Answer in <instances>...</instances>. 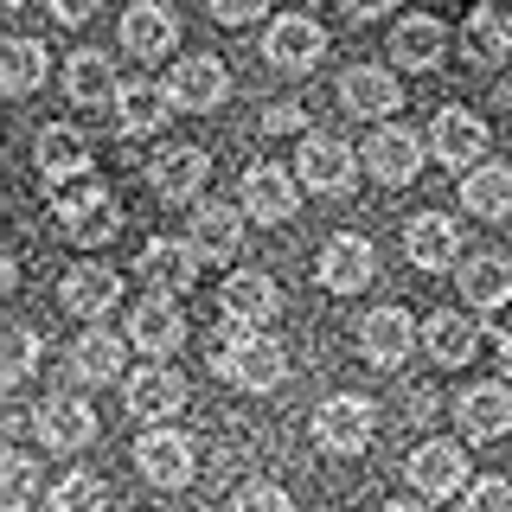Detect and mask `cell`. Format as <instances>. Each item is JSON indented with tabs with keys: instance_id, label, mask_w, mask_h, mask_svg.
<instances>
[{
	"instance_id": "1",
	"label": "cell",
	"mask_w": 512,
	"mask_h": 512,
	"mask_svg": "<svg viewBox=\"0 0 512 512\" xmlns=\"http://www.w3.org/2000/svg\"><path fill=\"white\" fill-rule=\"evenodd\" d=\"M218 378L237 384V391H276L288 378V352H282V340H269V333L224 320L218 327Z\"/></svg>"
},
{
	"instance_id": "2",
	"label": "cell",
	"mask_w": 512,
	"mask_h": 512,
	"mask_svg": "<svg viewBox=\"0 0 512 512\" xmlns=\"http://www.w3.org/2000/svg\"><path fill=\"white\" fill-rule=\"evenodd\" d=\"M58 224H64V237H71V244L103 250L109 237L122 231V205L109 199L103 186H71V192L58 199Z\"/></svg>"
},
{
	"instance_id": "3",
	"label": "cell",
	"mask_w": 512,
	"mask_h": 512,
	"mask_svg": "<svg viewBox=\"0 0 512 512\" xmlns=\"http://www.w3.org/2000/svg\"><path fill=\"white\" fill-rule=\"evenodd\" d=\"M378 436V410L365 404V397H327V404L314 410V442L327 448V455H365Z\"/></svg>"
},
{
	"instance_id": "4",
	"label": "cell",
	"mask_w": 512,
	"mask_h": 512,
	"mask_svg": "<svg viewBox=\"0 0 512 512\" xmlns=\"http://www.w3.org/2000/svg\"><path fill=\"white\" fill-rule=\"evenodd\" d=\"M205 180H212V154L192 148V141H173V148H160L154 167H148V186H154L167 205H192V199L205 192Z\"/></svg>"
},
{
	"instance_id": "5",
	"label": "cell",
	"mask_w": 512,
	"mask_h": 512,
	"mask_svg": "<svg viewBox=\"0 0 512 512\" xmlns=\"http://www.w3.org/2000/svg\"><path fill=\"white\" fill-rule=\"evenodd\" d=\"M301 173H288L276 167V160H256V167H244V212L256 224H288L295 218V205H301Z\"/></svg>"
},
{
	"instance_id": "6",
	"label": "cell",
	"mask_w": 512,
	"mask_h": 512,
	"mask_svg": "<svg viewBox=\"0 0 512 512\" xmlns=\"http://www.w3.org/2000/svg\"><path fill=\"white\" fill-rule=\"evenodd\" d=\"M295 173H301V186H308V192H346L352 173H359V154H352L340 135H301Z\"/></svg>"
},
{
	"instance_id": "7",
	"label": "cell",
	"mask_w": 512,
	"mask_h": 512,
	"mask_svg": "<svg viewBox=\"0 0 512 512\" xmlns=\"http://www.w3.org/2000/svg\"><path fill=\"white\" fill-rule=\"evenodd\" d=\"M487 122L474 116V109H442L436 128H429V154L442 160L448 173H461V167H480L487 160Z\"/></svg>"
},
{
	"instance_id": "8",
	"label": "cell",
	"mask_w": 512,
	"mask_h": 512,
	"mask_svg": "<svg viewBox=\"0 0 512 512\" xmlns=\"http://www.w3.org/2000/svg\"><path fill=\"white\" fill-rule=\"evenodd\" d=\"M128 346L148 352V359H173V352L186 346V314L173 308V295H160V288H154V295L128 314Z\"/></svg>"
},
{
	"instance_id": "9",
	"label": "cell",
	"mask_w": 512,
	"mask_h": 512,
	"mask_svg": "<svg viewBox=\"0 0 512 512\" xmlns=\"http://www.w3.org/2000/svg\"><path fill=\"white\" fill-rule=\"evenodd\" d=\"M365 173L384 186H410L416 173H423V141H416V128L404 122H384L372 141H365Z\"/></svg>"
},
{
	"instance_id": "10",
	"label": "cell",
	"mask_w": 512,
	"mask_h": 512,
	"mask_svg": "<svg viewBox=\"0 0 512 512\" xmlns=\"http://www.w3.org/2000/svg\"><path fill=\"white\" fill-rule=\"evenodd\" d=\"M404 468H410V487L423 493V500H448V493L468 487V455H461V442H448V436L423 442Z\"/></svg>"
},
{
	"instance_id": "11",
	"label": "cell",
	"mask_w": 512,
	"mask_h": 512,
	"mask_svg": "<svg viewBox=\"0 0 512 512\" xmlns=\"http://www.w3.org/2000/svg\"><path fill=\"white\" fill-rule=\"evenodd\" d=\"M205 269V250L192 244V237H154L148 250H141V276H148V288H160V295H186L192 282H199Z\"/></svg>"
},
{
	"instance_id": "12",
	"label": "cell",
	"mask_w": 512,
	"mask_h": 512,
	"mask_svg": "<svg viewBox=\"0 0 512 512\" xmlns=\"http://www.w3.org/2000/svg\"><path fill=\"white\" fill-rule=\"evenodd\" d=\"M32 429H39V442L52 448V455H77V448L96 442V410L84 397H45L39 416H32Z\"/></svg>"
},
{
	"instance_id": "13",
	"label": "cell",
	"mask_w": 512,
	"mask_h": 512,
	"mask_svg": "<svg viewBox=\"0 0 512 512\" xmlns=\"http://www.w3.org/2000/svg\"><path fill=\"white\" fill-rule=\"evenodd\" d=\"M167 90H173V103H180V109L205 116V109H218L224 96H231V71H224V58L199 52V58H180V64H173Z\"/></svg>"
},
{
	"instance_id": "14",
	"label": "cell",
	"mask_w": 512,
	"mask_h": 512,
	"mask_svg": "<svg viewBox=\"0 0 512 512\" xmlns=\"http://www.w3.org/2000/svg\"><path fill=\"white\" fill-rule=\"evenodd\" d=\"M135 468L148 474L154 487H192L199 461H192V442L180 429H148V436L135 442Z\"/></svg>"
},
{
	"instance_id": "15",
	"label": "cell",
	"mask_w": 512,
	"mask_h": 512,
	"mask_svg": "<svg viewBox=\"0 0 512 512\" xmlns=\"http://www.w3.org/2000/svg\"><path fill=\"white\" fill-rule=\"evenodd\" d=\"M218 308H224V320H237V327H269V320L282 314V288H276V276H263V269H237V276L224 282Z\"/></svg>"
},
{
	"instance_id": "16",
	"label": "cell",
	"mask_w": 512,
	"mask_h": 512,
	"mask_svg": "<svg viewBox=\"0 0 512 512\" xmlns=\"http://www.w3.org/2000/svg\"><path fill=\"white\" fill-rule=\"evenodd\" d=\"M378 276V250L365 244V237H327V250H320V288H333V295H359L365 282Z\"/></svg>"
},
{
	"instance_id": "17",
	"label": "cell",
	"mask_w": 512,
	"mask_h": 512,
	"mask_svg": "<svg viewBox=\"0 0 512 512\" xmlns=\"http://www.w3.org/2000/svg\"><path fill=\"white\" fill-rule=\"evenodd\" d=\"M263 52H269V64H276V71H314V64L327 58V32H320L308 13H282V20L269 26Z\"/></svg>"
},
{
	"instance_id": "18",
	"label": "cell",
	"mask_w": 512,
	"mask_h": 512,
	"mask_svg": "<svg viewBox=\"0 0 512 512\" xmlns=\"http://www.w3.org/2000/svg\"><path fill=\"white\" fill-rule=\"evenodd\" d=\"M122 397H128V410H135L141 423H160V416H173V410L186 404V378L173 372V365L148 359V365H141V372H128Z\"/></svg>"
},
{
	"instance_id": "19",
	"label": "cell",
	"mask_w": 512,
	"mask_h": 512,
	"mask_svg": "<svg viewBox=\"0 0 512 512\" xmlns=\"http://www.w3.org/2000/svg\"><path fill=\"white\" fill-rule=\"evenodd\" d=\"M58 301H64V314H77V320H103L122 301V276L109 263H77L71 276H64Z\"/></svg>"
},
{
	"instance_id": "20",
	"label": "cell",
	"mask_w": 512,
	"mask_h": 512,
	"mask_svg": "<svg viewBox=\"0 0 512 512\" xmlns=\"http://www.w3.org/2000/svg\"><path fill=\"white\" fill-rule=\"evenodd\" d=\"M410 346H416V327H410V314H404V308H372V314L359 320V352L378 365V372L404 365V359H410Z\"/></svg>"
},
{
	"instance_id": "21",
	"label": "cell",
	"mask_w": 512,
	"mask_h": 512,
	"mask_svg": "<svg viewBox=\"0 0 512 512\" xmlns=\"http://www.w3.org/2000/svg\"><path fill=\"white\" fill-rule=\"evenodd\" d=\"M461 436L468 442H500L512 429V384H474V391H461Z\"/></svg>"
},
{
	"instance_id": "22",
	"label": "cell",
	"mask_w": 512,
	"mask_h": 512,
	"mask_svg": "<svg viewBox=\"0 0 512 512\" xmlns=\"http://www.w3.org/2000/svg\"><path fill=\"white\" fill-rule=\"evenodd\" d=\"M404 250H410V263H416V269L442 276V269H455V256H461V224H455V218H442V212H423V218H410Z\"/></svg>"
},
{
	"instance_id": "23",
	"label": "cell",
	"mask_w": 512,
	"mask_h": 512,
	"mask_svg": "<svg viewBox=\"0 0 512 512\" xmlns=\"http://www.w3.org/2000/svg\"><path fill=\"white\" fill-rule=\"evenodd\" d=\"M391 58L404 64V71H436L448 58V26L429 20V13H410V20L391 26Z\"/></svg>"
},
{
	"instance_id": "24",
	"label": "cell",
	"mask_w": 512,
	"mask_h": 512,
	"mask_svg": "<svg viewBox=\"0 0 512 512\" xmlns=\"http://www.w3.org/2000/svg\"><path fill=\"white\" fill-rule=\"evenodd\" d=\"M122 45L135 58H167L173 45H180V20H173V7H154V0H141V7L122 13Z\"/></svg>"
},
{
	"instance_id": "25",
	"label": "cell",
	"mask_w": 512,
	"mask_h": 512,
	"mask_svg": "<svg viewBox=\"0 0 512 512\" xmlns=\"http://www.w3.org/2000/svg\"><path fill=\"white\" fill-rule=\"evenodd\" d=\"M340 103L352 109V116H391V109L404 103V84H397L384 64H352V71L340 77Z\"/></svg>"
},
{
	"instance_id": "26",
	"label": "cell",
	"mask_w": 512,
	"mask_h": 512,
	"mask_svg": "<svg viewBox=\"0 0 512 512\" xmlns=\"http://www.w3.org/2000/svg\"><path fill=\"white\" fill-rule=\"evenodd\" d=\"M173 109L180 103H173L167 84H122L116 90V128L122 135H160Z\"/></svg>"
},
{
	"instance_id": "27",
	"label": "cell",
	"mask_w": 512,
	"mask_h": 512,
	"mask_svg": "<svg viewBox=\"0 0 512 512\" xmlns=\"http://www.w3.org/2000/svg\"><path fill=\"white\" fill-rule=\"evenodd\" d=\"M39 173L52 186H71V180H84L90 173V141L77 135L71 122H52V128H39Z\"/></svg>"
},
{
	"instance_id": "28",
	"label": "cell",
	"mask_w": 512,
	"mask_h": 512,
	"mask_svg": "<svg viewBox=\"0 0 512 512\" xmlns=\"http://www.w3.org/2000/svg\"><path fill=\"white\" fill-rule=\"evenodd\" d=\"M244 218L237 205H192V244L205 250V263H224V256H237V244H244Z\"/></svg>"
},
{
	"instance_id": "29",
	"label": "cell",
	"mask_w": 512,
	"mask_h": 512,
	"mask_svg": "<svg viewBox=\"0 0 512 512\" xmlns=\"http://www.w3.org/2000/svg\"><path fill=\"white\" fill-rule=\"evenodd\" d=\"M461 301L480 314L506 308L512 301V256H468L461 263Z\"/></svg>"
},
{
	"instance_id": "30",
	"label": "cell",
	"mask_w": 512,
	"mask_h": 512,
	"mask_svg": "<svg viewBox=\"0 0 512 512\" xmlns=\"http://www.w3.org/2000/svg\"><path fill=\"white\" fill-rule=\"evenodd\" d=\"M468 58L474 64L512 58V0H487V7L468 13Z\"/></svg>"
},
{
	"instance_id": "31",
	"label": "cell",
	"mask_w": 512,
	"mask_h": 512,
	"mask_svg": "<svg viewBox=\"0 0 512 512\" xmlns=\"http://www.w3.org/2000/svg\"><path fill=\"white\" fill-rule=\"evenodd\" d=\"M461 205H468L474 218H512V167H493V160L468 167V180H461Z\"/></svg>"
},
{
	"instance_id": "32",
	"label": "cell",
	"mask_w": 512,
	"mask_h": 512,
	"mask_svg": "<svg viewBox=\"0 0 512 512\" xmlns=\"http://www.w3.org/2000/svg\"><path fill=\"white\" fill-rule=\"evenodd\" d=\"M423 346H429V359H436V365H468L474 346H480V327H474L468 314L442 308V314L423 327Z\"/></svg>"
},
{
	"instance_id": "33",
	"label": "cell",
	"mask_w": 512,
	"mask_h": 512,
	"mask_svg": "<svg viewBox=\"0 0 512 512\" xmlns=\"http://www.w3.org/2000/svg\"><path fill=\"white\" fill-rule=\"evenodd\" d=\"M64 90H71V103H84V109H96V103H116V64H109L103 52H77L71 64H64Z\"/></svg>"
},
{
	"instance_id": "34",
	"label": "cell",
	"mask_w": 512,
	"mask_h": 512,
	"mask_svg": "<svg viewBox=\"0 0 512 512\" xmlns=\"http://www.w3.org/2000/svg\"><path fill=\"white\" fill-rule=\"evenodd\" d=\"M45 71H52V58H45L39 39H7L0 45V90L7 96H32L45 84Z\"/></svg>"
},
{
	"instance_id": "35",
	"label": "cell",
	"mask_w": 512,
	"mask_h": 512,
	"mask_svg": "<svg viewBox=\"0 0 512 512\" xmlns=\"http://www.w3.org/2000/svg\"><path fill=\"white\" fill-rule=\"evenodd\" d=\"M71 378H84V384H109V378H122V340H116V333L90 327L84 340L71 346Z\"/></svg>"
},
{
	"instance_id": "36",
	"label": "cell",
	"mask_w": 512,
	"mask_h": 512,
	"mask_svg": "<svg viewBox=\"0 0 512 512\" xmlns=\"http://www.w3.org/2000/svg\"><path fill=\"white\" fill-rule=\"evenodd\" d=\"M32 493H39V468H32L20 448H7V455H0V506H7V512H26Z\"/></svg>"
},
{
	"instance_id": "37",
	"label": "cell",
	"mask_w": 512,
	"mask_h": 512,
	"mask_svg": "<svg viewBox=\"0 0 512 512\" xmlns=\"http://www.w3.org/2000/svg\"><path fill=\"white\" fill-rule=\"evenodd\" d=\"M103 506H109L103 480L84 474V468H77V474H64L58 487H52V512H103Z\"/></svg>"
},
{
	"instance_id": "38",
	"label": "cell",
	"mask_w": 512,
	"mask_h": 512,
	"mask_svg": "<svg viewBox=\"0 0 512 512\" xmlns=\"http://www.w3.org/2000/svg\"><path fill=\"white\" fill-rule=\"evenodd\" d=\"M32 365H39V333H32V327H13L7 333V372H0V384H7V391H20V384L32 378Z\"/></svg>"
},
{
	"instance_id": "39",
	"label": "cell",
	"mask_w": 512,
	"mask_h": 512,
	"mask_svg": "<svg viewBox=\"0 0 512 512\" xmlns=\"http://www.w3.org/2000/svg\"><path fill=\"white\" fill-rule=\"evenodd\" d=\"M231 512H295V506H288V493L276 480H250V487L231 500Z\"/></svg>"
},
{
	"instance_id": "40",
	"label": "cell",
	"mask_w": 512,
	"mask_h": 512,
	"mask_svg": "<svg viewBox=\"0 0 512 512\" xmlns=\"http://www.w3.org/2000/svg\"><path fill=\"white\" fill-rule=\"evenodd\" d=\"M468 512H512V480H474Z\"/></svg>"
},
{
	"instance_id": "41",
	"label": "cell",
	"mask_w": 512,
	"mask_h": 512,
	"mask_svg": "<svg viewBox=\"0 0 512 512\" xmlns=\"http://www.w3.org/2000/svg\"><path fill=\"white\" fill-rule=\"evenodd\" d=\"M269 13V0H212V20L224 26H256Z\"/></svg>"
},
{
	"instance_id": "42",
	"label": "cell",
	"mask_w": 512,
	"mask_h": 512,
	"mask_svg": "<svg viewBox=\"0 0 512 512\" xmlns=\"http://www.w3.org/2000/svg\"><path fill=\"white\" fill-rule=\"evenodd\" d=\"M45 7H52V20H58V26H84L90 13L103 7V0H45Z\"/></svg>"
},
{
	"instance_id": "43",
	"label": "cell",
	"mask_w": 512,
	"mask_h": 512,
	"mask_svg": "<svg viewBox=\"0 0 512 512\" xmlns=\"http://www.w3.org/2000/svg\"><path fill=\"white\" fill-rule=\"evenodd\" d=\"M301 122H308V116H301L295 103H276V109H263V128H269V135H295Z\"/></svg>"
},
{
	"instance_id": "44",
	"label": "cell",
	"mask_w": 512,
	"mask_h": 512,
	"mask_svg": "<svg viewBox=\"0 0 512 512\" xmlns=\"http://www.w3.org/2000/svg\"><path fill=\"white\" fill-rule=\"evenodd\" d=\"M340 7L352 13V20H378V13H391L397 0H340Z\"/></svg>"
},
{
	"instance_id": "45",
	"label": "cell",
	"mask_w": 512,
	"mask_h": 512,
	"mask_svg": "<svg viewBox=\"0 0 512 512\" xmlns=\"http://www.w3.org/2000/svg\"><path fill=\"white\" fill-rule=\"evenodd\" d=\"M493 346L512 352V301H506V308H493Z\"/></svg>"
},
{
	"instance_id": "46",
	"label": "cell",
	"mask_w": 512,
	"mask_h": 512,
	"mask_svg": "<svg viewBox=\"0 0 512 512\" xmlns=\"http://www.w3.org/2000/svg\"><path fill=\"white\" fill-rule=\"evenodd\" d=\"M384 512H423V506H410V500H391V506H384Z\"/></svg>"
},
{
	"instance_id": "47",
	"label": "cell",
	"mask_w": 512,
	"mask_h": 512,
	"mask_svg": "<svg viewBox=\"0 0 512 512\" xmlns=\"http://www.w3.org/2000/svg\"><path fill=\"white\" fill-rule=\"evenodd\" d=\"M500 359H506V378H512V352H500Z\"/></svg>"
},
{
	"instance_id": "48",
	"label": "cell",
	"mask_w": 512,
	"mask_h": 512,
	"mask_svg": "<svg viewBox=\"0 0 512 512\" xmlns=\"http://www.w3.org/2000/svg\"><path fill=\"white\" fill-rule=\"evenodd\" d=\"M0 7H26V0H0Z\"/></svg>"
}]
</instances>
